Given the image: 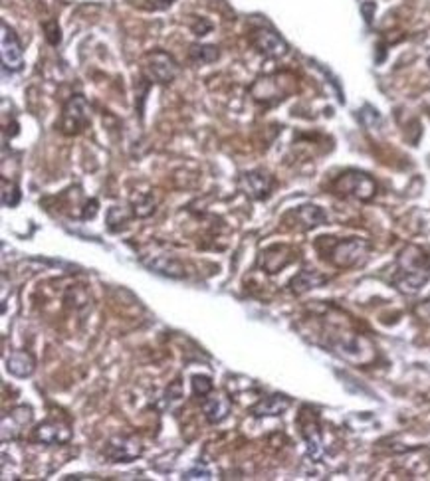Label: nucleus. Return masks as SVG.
Returning a JSON list of instances; mask_svg holds the SVG:
<instances>
[{
	"instance_id": "obj_1",
	"label": "nucleus",
	"mask_w": 430,
	"mask_h": 481,
	"mask_svg": "<svg viewBox=\"0 0 430 481\" xmlns=\"http://www.w3.org/2000/svg\"><path fill=\"white\" fill-rule=\"evenodd\" d=\"M430 280V256L418 246H406L396 258L393 284L403 293H417Z\"/></svg>"
},
{
	"instance_id": "obj_2",
	"label": "nucleus",
	"mask_w": 430,
	"mask_h": 481,
	"mask_svg": "<svg viewBox=\"0 0 430 481\" xmlns=\"http://www.w3.org/2000/svg\"><path fill=\"white\" fill-rule=\"evenodd\" d=\"M141 70H143V75L147 77V82L157 84V86H167V84H172L175 77L179 75V63L165 49H153L143 58Z\"/></svg>"
},
{
	"instance_id": "obj_3",
	"label": "nucleus",
	"mask_w": 430,
	"mask_h": 481,
	"mask_svg": "<svg viewBox=\"0 0 430 481\" xmlns=\"http://www.w3.org/2000/svg\"><path fill=\"white\" fill-rule=\"evenodd\" d=\"M91 123V107L84 96H72L66 101L60 117V129L64 135H80Z\"/></svg>"
},
{
	"instance_id": "obj_4",
	"label": "nucleus",
	"mask_w": 430,
	"mask_h": 481,
	"mask_svg": "<svg viewBox=\"0 0 430 481\" xmlns=\"http://www.w3.org/2000/svg\"><path fill=\"white\" fill-rule=\"evenodd\" d=\"M367 252L369 244L365 240L349 238V240H341V242L333 244L327 259L332 261L335 268L347 270V268H355L359 264H363L367 259Z\"/></svg>"
},
{
	"instance_id": "obj_5",
	"label": "nucleus",
	"mask_w": 430,
	"mask_h": 481,
	"mask_svg": "<svg viewBox=\"0 0 430 481\" xmlns=\"http://www.w3.org/2000/svg\"><path fill=\"white\" fill-rule=\"evenodd\" d=\"M335 192L345 194V197H355L359 200H371L377 192V185L375 181L365 173L359 171H347L343 173L335 183H333Z\"/></svg>"
},
{
	"instance_id": "obj_6",
	"label": "nucleus",
	"mask_w": 430,
	"mask_h": 481,
	"mask_svg": "<svg viewBox=\"0 0 430 481\" xmlns=\"http://www.w3.org/2000/svg\"><path fill=\"white\" fill-rule=\"evenodd\" d=\"M103 456L111 464H125L143 456V444L131 436H113L103 448Z\"/></svg>"
},
{
	"instance_id": "obj_7",
	"label": "nucleus",
	"mask_w": 430,
	"mask_h": 481,
	"mask_svg": "<svg viewBox=\"0 0 430 481\" xmlns=\"http://www.w3.org/2000/svg\"><path fill=\"white\" fill-rule=\"evenodd\" d=\"M250 42L252 46L258 49L260 54L268 56V58H282L288 54V44L278 32H274L270 28H254L250 34Z\"/></svg>"
},
{
	"instance_id": "obj_8",
	"label": "nucleus",
	"mask_w": 430,
	"mask_h": 481,
	"mask_svg": "<svg viewBox=\"0 0 430 481\" xmlns=\"http://www.w3.org/2000/svg\"><path fill=\"white\" fill-rule=\"evenodd\" d=\"M70 440H72V428L61 420H46L32 432V442L42 445H61L68 444Z\"/></svg>"
},
{
	"instance_id": "obj_9",
	"label": "nucleus",
	"mask_w": 430,
	"mask_h": 481,
	"mask_svg": "<svg viewBox=\"0 0 430 481\" xmlns=\"http://www.w3.org/2000/svg\"><path fill=\"white\" fill-rule=\"evenodd\" d=\"M2 30V49H0V56H2V66L4 70L8 72H20L24 68V54H22V44L18 36L14 34V30L8 28V24L0 26Z\"/></svg>"
},
{
	"instance_id": "obj_10",
	"label": "nucleus",
	"mask_w": 430,
	"mask_h": 481,
	"mask_svg": "<svg viewBox=\"0 0 430 481\" xmlns=\"http://www.w3.org/2000/svg\"><path fill=\"white\" fill-rule=\"evenodd\" d=\"M32 418H34L32 408L26 404L14 406L10 412H6L2 416V442H8V440L14 442L22 438V432L32 424Z\"/></svg>"
},
{
	"instance_id": "obj_11",
	"label": "nucleus",
	"mask_w": 430,
	"mask_h": 481,
	"mask_svg": "<svg viewBox=\"0 0 430 481\" xmlns=\"http://www.w3.org/2000/svg\"><path fill=\"white\" fill-rule=\"evenodd\" d=\"M240 188L246 197L252 200H264L270 197L272 188H274V178L266 171H250V173L242 174L240 178Z\"/></svg>"
},
{
	"instance_id": "obj_12",
	"label": "nucleus",
	"mask_w": 430,
	"mask_h": 481,
	"mask_svg": "<svg viewBox=\"0 0 430 481\" xmlns=\"http://www.w3.org/2000/svg\"><path fill=\"white\" fill-rule=\"evenodd\" d=\"M230 408H232L230 400L224 395H221V392L214 395V390H212L210 395L202 398V412H205V418L209 420L210 424L224 422L230 414Z\"/></svg>"
},
{
	"instance_id": "obj_13",
	"label": "nucleus",
	"mask_w": 430,
	"mask_h": 481,
	"mask_svg": "<svg viewBox=\"0 0 430 481\" xmlns=\"http://www.w3.org/2000/svg\"><path fill=\"white\" fill-rule=\"evenodd\" d=\"M292 404V400L283 395H272L258 400L254 406L250 408V414L256 418H264V416H280L283 414Z\"/></svg>"
},
{
	"instance_id": "obj_14",
	"label": "nucleus",
	"mask_w": 430,
	"mask_h": 481,
	"mask_svg": "<svg viewBox=\"0 0 430 481\" xmlns=\"http://www.w3.org/2000/svg\"><path fill=\"white\" fill-rule=\"evenodd\" d=\"M6 370L16 379H28L36 370V358L28 351H14L6 358Z\"/></svg>"
},
{
	"instance_id": "obj_15",
	"label": "nucleus",
	"mask_w": 430,
	"mask_h": 481,
	"mask_svg": "<svg viewBox=\"0 0 430 481\" xmlns=\"http://www.w3.org/2000/svg\"><path fill=\"white\" fill-rule=\"evenodd\" d=\"M302 434H304V440L307 444V456L311 459H320L321 454H323V444H321V434L320 428H318V422L316 420H302Z\"/></svg>"
},
{
	"instance_id": "obj_16",
	"label": "nucleus",
	"mask_w": 430,
	"mask_h": 481,
	"mask_svg": "<svg viewBox=\"0 0 430 481\" xmlns=\"http://www.w3.org/2000/svg\"><path fill=\"white\" fill-rule=\"evenodd\" d=\"M327 282L325 275H321L320 272H311V270H304L295 275L294 280L290 282V287L294 291L295 296H302V293H307L309 289H316Z\"/></svg>"
},
{
	"instance_id": "obj_17",
	"label": "nucleus",
	"mask_w": 430,
	"mask_h": 481,
	"mask_svg": "<svg viewBox=\"0 0 430 481\" xmlns=\"http://www.w3.org/2000/svg\"><path fill=\"white\" fill-rule=\"evenodd\" d=\"M294 216L295 220L302 224L304 230H309V228H316V226H321V224L327 222V214L320 206H313V204L299 206L294 212Z\"/></svg>"
},
{
	"instance_id": "obj_18",
	"label": "nucleus",
	"mask_w": 430,
	"mask_h": 481,
	"mask_svg": "<svg viewBox=\"0 0 430 481\" xmlns=\"http://www.w3.org/2000/svg\"><path fill=\"white\" fill-rule=\"evenodd\" d=\"M157 204H159V198L155 197L153 192H143V194H137L131 200V212H133L135 218H147L155 212Z\"/></svg>"
},
{
	"instance_id": "obj_19",
	"label": "nucleus",
	"mask_w": 430,
	"mask_h": 481,
	"mask_svg": "<svg viewBox=\"0 0 430 481\" xmlns=\"http://www.w3.org/2000/svg\"><path fill=\"white\" fill-rule=\"evenodd\" d=\"M221 52L216 46H209V44H193L188 48V60L193 63H212L218 60Z\"/></svg>"
},
{
	"instance_id": "obj_20",
	"label": "nucleus",
	"mask_w": 430,
	"mask_h": 481,
	"mask_svg": "<svg viewBox=\"0 0 430 481\" xmlns=\"http://www.w3.org/2000/svg\"><path fill=\"white\" fill-rule=\"evenodd\" d=\"M131 218H135V216H133V212L129 208L113 206V208H110V212H108V226H110L111 232H117V230L123 228Z\"/></svg>"
},
{
	"instance_id": "obj_21",
	"label": "nucleus",
	"mask_w": 430,
	"mask_h": 481,
	"mask_svg": "<svg viewBox=\"0 0 430 481\" xmlns=\"http://www.w3.org/2000/svg\"><path fill=\"white\" fill-rule=\"evenodd\" d=\"M0 183H2V204H4L6 208L18 206V204H20V198H22L18 185H16L14 181H8V178H2Z\"/></svg>"
},
{
	"instance_id": "obj_22",
	"label": "nucleus",
	"mask_w": 430,
	"mask_h": 481,
	"mask_svg": "<svg viewBox=\"0 0 430 481\" xmlns=\"http://www.w3.org/2000/svg\"><path fill=\"white\" fill-rule=\"evenodd\" d=\"M359 117H361V123L365 125L367 129H379L383 123L379 112H377L375 107H371V105H365V107L359 112Z\"/></svg>"
},
{
	"instance_id": "obj_23",
	"label": "nucleus",
	"mask_w": 430,
	"mask_h": 481,
	"mask_svg": "<svg viewBox=\"0 0 430 481\" xmlns=\"http://www.w3.org/2000/svg\"><path fill=\"white\" fill-rule=\"evenodd\" d=\"M212 390H214V384L210 381V376H205V374L193 376V392H195V396L205 398V396L210 395Z\"/></svg>"
},
{
	"instance_id": "obj_24",
	"label": "nucleus",
	"mask_w": 430,
	"mask_h": 481,
	"mask_svg": "<svg viewBox=\"0 0 430 481\" xmlns=\"http://www.w3.org/2000/svg\"><path fill=\"white\" fill-rule=\"evenodd\" d=\"M184 480H212V471H210V468L205 464V461H198L197 466L193 469H188V471H184L183 475Z\"/></svg>"
},
{
	"instance_id": "obj_25",
	"label": "nucleus",
	"mask_w": 430,
	"mask_h": 481,
	"mask_svg": "<svg viewBox=\"0 0 430 481\" xmlns=\"http://www.w3.org/2000/svg\"><path fill=\"white\" fill-rule=\"evenodd\" d=\"M44 32H46V40L50 42V46H58L61 42V32H60V24L58 20H46L44 24Z\"/></svg>"
},
{
	"instance_id": "obj_26",
	"label": "nucleus",
	"mask_w": 430,
	"mask_h": 481,
	"mask_svg": "<svg viewBox=\"0 0 430 481\" xmlns=\"http://www.w3.org/2000/svg\"><path fill=\"white\" fill-rule=\"evenodd\" d=\"M361 13H363V16H365L367 24H371V22H373V13H375V2H363Z\"/></svg>"
},
{
	"instance_id": "obj_27",
	"label": "nucleus",
	"mask_w": 430,
	"mask_h": 481,
	"mask_svg": "<svg viewBox=\"0 0 430 481\" xmlns=\"http://www.w3.org/2000/svg\"><path fill=\"white\" fill-rule=\"evenodd\" d=\"M417 315L420 317V319L430 321V301H424L422 305H418Z\"/></svg>"
},
{
	"instance_id": "obj_28",
	"label": "nucleus",
	"mask_w": 430,
	"mask_h": 481,
	"mask_svg": "<svg viewBox=\"0 0 430 481\" xmlns=\"http://www.w3.org/2000/svg\"><path fill=\"white\" fill-rule=\"evenodd\" d=\"M155 2H159V6H169L175 0H155Z\"/></svg>"
},
{
	"instance_id": "obj_29",
	"label": "nucleus",
	"mask_w": 430,
	"mask_h": 481,
	"mask_svg": "<svg viewBox=\"0 0 430 481\" xmlns=\"http://www.w3.org/2000/svg\"><path fill=\"white\" fill-rule=\"evenodd\" d=\"M429 68H430V58H429Z\"/></svg>"
}]
</instances>
